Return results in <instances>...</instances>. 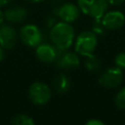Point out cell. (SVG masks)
<instances>
[{"label":"cell","mask_w":125,"mask_h":125,"mask_svg":"<svg viewBox=\"0 0 125 125\" xmlns=\"http://www.w3.org/2000/svg\"><path fill=\"white\" fill-rule=\"evenodd\" d=\"M50 38L57 49L60 51L67 50L70 48L75 38L74 28L68 22H57L51 28Z\"/></svg>","instance_id":"cell-1"},{"label":"cell","mask_w":125,"mask_h":125,"mask_svg":"<svg viewBox=\"0 0 125 125\" xmlns=\"http://www.w3.org/2000/svg\"><path fill=\"white\" fill-rule=\"evenodd\" d=\"M97 45H98L97 34H95L93 31L90 30L82 31L76 37L74 50L78 55L87 57L94 54Z\"/></svg>","instance_id":"cell-2"},{"label":"cell","mask_w":125,"mask_h":125,"mask_svg":"<svg viewBox=\"0 0 125 125\" xmlns=\"http://www.w3.org/2000/svg\"><path fill=\"white\" fill-rule=\"evenodd\" d=\"M77 4L83 14L94 19H101L108 7L106 0H77Z\"/></svg>","instance_id":"cell-3"},{"label":"cell","mask_w":125,"mask_h":125,"mask_svg":"<svg viewBox=\"0 0 125 125\" xmlns=\"http://www.w3.org/2000/svg\"><path fill=\"white\" fill-rule=\"evenodd\" d=\"M28 97L34 104L44 105L50 102L52 91L47 84L37 81L30 85L28 89Z\"/></svg>","instance_id":"cell-4"},{"label":"cell","mask_w":125,"mask_h":125,"mask_svg":"<svg viewBox=\"0 0 125 125\" xmlns=\"http://www.w3.org/2000/svg\"><path fill=\"white\" fill-rule=\"evenodd\" d=\"M20 39L28 47H36L42 41V33L35 24H25L20 30Z\"/></svg>","instance_id":"cell-5"},{"label":"cell","mask_w":125,"mask_h":125,"mask_svg":"<svg viewBox=\"0 0 125 125\" xmlns=\"http://www.w3.org/2000/svg\"><path fill=\"white\" fill-rule=\"evenodd\" d=\"M123 78V73L121 68L114 66L109 67L104 70L99 77V84L106 89H112L117 87Z\"/></svg>","instance_id":"cell-6"},{"label":"cell","mask_w":125,"mask_h":125,"mask_svg":"<svg viewBox=\"0 0 125 125\" xmlns=\"http://www.w3.org/2000/svg\"><path fill=\"white\" fill-rule=\"evenodd\" d=\"M55 63L57 64L58 67L65 70H71L75 69L79 66L80 64V60L78 57V54L75 52H67L66 50L64 51H60L56 60Z\"/></svg>","instance_id":"cell-7"},{"label":"cell","mask_w":125,"mask_h":125,"mask_svg":"<svg viewBox=\"0 0 125 125\" xmlns=\"http://www.w3.org/2000/svg\"><path fill=\"white\" fill-rule=\"evenodd\" d=\"M101 21L108 30H116L121 28L125 23V16L120 11H110L105 12L101 18Z\"/></svg>","instance_id":"cell-8"},{"label":"cell","mask_w":125,"mask_h":125,"mask_svg":"<svg viewBox=\"0 0 125 125\" xmlns=\"http://www.w3.org/2000/svg\"><path fill=\"white\" fill-rule=\"evenodd\" d=\"M59 52L60 50L54 47L53 45L44 43V44H39L38 46H36L35 55H36V58L40 62L44 63H51L55 62Z\"/></svg>","instance_id":"cell-9"},{"label":"cell","mask_w":125,"mask_h":125,"mask_svg":"<svg viewBox=\"0 0 125 125\" xmlns=\"http://www.w3.org/2000/svg\"><path fill=\"white\" fill-rule=\"evenodd\" d=\"M18 40L16 29L9 24H0V45L4 49H12Z\"/></svg>","instance_id":"cell-10"},{"label":"cell","mask_w":125,"mask_h":125,"mask_svg":"<svg viewBox=\"0 0 125 125\" xmlns=\"http://www.w3.org/2000/svg\"><path fill=\"white\" fill-rule=\"evenodd\" d=\"M59 18L65 22H73L80 16V9L73 3H64L58 10Z\"/></svg>","instance_id":"cell-11"},{"label":"cell","mask_w":125,"mask_h":125,"mask_svg":"<svg viewBox=\"0 0 125 125\" xmlns=\"http://www.w3.org/2000/svg\"><path fill=\"white\" fill-rule=\"evenodd\" d=\"M27 11L21 6H14L4 11L5 21L11 23H20L26 19Z\"/></svg>","instance_id":"cell-12"},{"label":"cell","mask_w":125,"mask_h":125,"mask_svg":"<svg viewBox=\"0 0 125 125\" xmlns=\"http://www.w3.org/2000/svg\"><path fill=\"white\" fill-rule=\"evenodd\" d=\"M53 84H54V88H55L56 92L61 95L67 93L71 87V81H70L69 77L67 75H65L64 73L59 74L55 78Z\"/></svg>","instance_id":"cell-13"},{"label":"cell","mask_w":125,"mask_h":125,"mask_svg":"<svg viewBox=\"0 0 125 125\" xmlns=\"http://www.w3.org/2000/svg\"><path fill=\"white\" fill-rule=\"evenodd\" d=\"M86 61L84 62V65L85 67L89 70V71H92V72H96L98 70H100L101 68V61L93 55H90V56H87L86 57Z\"/></svg>","instance_id":"cell-14"},{"label":"cell","mask_w":125,"mask_h":125,"mask_svg":"<svg viewBox=\"0 0 125 125\" xmlns=\"http://www.w3.org/2000/svg\"><path fill=\"white\" fill-rule=\"evenodd\" d=\"M11 123L13 125H34L35 121L33 120L32 117L21 113L14 116L11 120Z\"/></svg>","instance_id":"cell-15"},{"label":"cell","mask_w":125,"mask_h":125,"mask_svg":"<svg viewBox=\"0 0 125 125\" xmlns=\"http://www.w3.org/2000/svg\"><path fill=\"white\" fill-rule=\"evenodd\" d=\"M115 105L120 109H125V87L118 91L114 98Z\"/></svg>","instance_id":"cell-16"},{"label":"cell","mask_w":125,"mask_h":125,"mask_svg":"<svg viewBox=\"0 0 125 125\" xmlns=\"http://www.w3.org/2000/svg\"><path fill=\"white\" fill-rule=\"evenodd\" d=\"M105 27L104 26L101 19H95V21L93 23V26H92V31L95 33V34H104V31H105Z\"/></svg>","instance_id":"cell-17"},{"label":"cell","mask_w":125,"mask_h":125,"mask_svg":"<svg viewBox=\"0 0 125 125\" xmlns=\"http://www.w3.org/2000/svg\"><path fill=\"white\" fill-rule=\"evenodd\" d=\"M115 65L121 69L125 68V53H119L114 58Z\"/></svg>","instance_id":"cell-18"},{"label":"cell","mask_w":125,"mask_h":125,"mask_svg":"<svg viewBox=\"0 0 125 125\" xmlns=\"http://www.w3.org/2000/svg\"><path fill=\"white\" fill-rule=\"evenodd\" d=\"M104 123L99 119H90L86 122V125H104Z\"/></svg>","instance_id":"cell-19"},{"label":"cell","mask_w":125,"mask_h":125,"mask_svg":"<svg viewBox=\"0 0 125 125\" xmlns=\"http://www.w3.org/2000/svg\"><path fill=\"white\" fill-rule=\"evenodd\" d=\"M107 1V3L108 4H110V5H114V6H117V5H120V4H122L125 0H106Z\"/></svg>","instance_id":"cell-20"},{"label":"cell","mask_w":125,"mask_h":125,"mask_svg":"<svg viewBox=\"0 0 125 125\" xmlns=\"http://www.w3.org/2000/svg\"><path fill=\"white\" fill-rule=\"evenodd\" d=\"M4 57H5V51H4V48L0 45V62L4 59Z\"/></svg>","instance_id":"cell-21"},{"label":"cell","mask_w":125,"mask_h":125,"mask_svg":"<svg viewBox=\"0 0 125 125\" xmlns=\"http://www.w3.org/2000/svg\"><path fill=\"white\" fill-rule=\"evenodd\" d=\"M13 0H0V8L6 6L7 4H9L10 2H12Z\"/></svg>","instance_id":"cell-22"},{"label":"cell","mask_w":125,"mask_h":125,"mask_svg":"<svg viewBox=\"0 0 125 125\" xmlns=\"http://www.w3.org/2000/svg\"><path fill=\"white\" fill-rule=\"evenodd\" d=\"M5 21V17H4V12H2L0 10V24H2Z\"/></svg>","instance_id":"cell-23"},{"label":"cell","mask_w":125,"mask_h":125,"mask_svg":"<svg viewBox=\"0 0 125 125\" xmlns=\"http://www.w3.org/2000/svg\"><path fill=\"white\" fill-rule=\"evenodd\" d=\"M26 1L31 2V3H39V2H41V1H43V0H26Z\"/></svg>","instance_id":"cell-24"}]
</instances>
